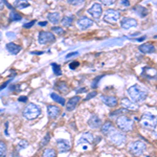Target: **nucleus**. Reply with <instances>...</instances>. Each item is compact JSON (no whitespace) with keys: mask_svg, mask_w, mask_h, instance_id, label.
Listing matches in <instances>:
<instances>
[{"mask_svg":"<svg viewBox=\"0 0 157 157\" xmlns=\"http://www.w3.org/2000/svg\"><path fill=\"white\" fill-rule=\"evenodd\" d=\"M121 3H123V6H130L129 0H121Z\"/></svg>","mask_w":157,"mask_h":157,"instance_id":"79ce46f5","label":"nucleus"},{"mask_svg":"<svg viewBox=\"0 0 157 157\" xmlns=\"http://www.w3.org/2000/svg\"><path fill=\"white\" fill-rule=\"evenodd\" d=\"M52 69H54V72L56 75H61V73H62V71H61V66L56 64V63H52Z\"/></svg>","mask_w":157,"mask_h":157,"instance_id":"2f4dec72","label":"nucleus"},{"mask_svg":"<svg viewBox=\"0 0 157 157\" xmlns=\"http://www.w3.org/2000/svg\"><path fill=\"white\" fill-rule=\"evenodd\" d=\"M98 94V92L97 91H92V92H90L89 94L87 95V97L85 98V101H88V100H90V98H94L95 95Z\"/></svg>","mask_w":157,"mask_h":157,"instance_id":"4c0bfd02","label":"nucleus"},{"mask_svg":"<svg viewBox=\"0 0 157 157\" xmlns=\"http://www.w3.org/2000/svg\"><path fill=\"white\" fill-rule=\"evenodd\" d=\"M101 78H102V77H98V78H97V80H95V82H93V84H92V88H93V89H94V88H97V84H98V81L101 80Z\"/></svg>","mask_w":157,"mask_h":157,"instance_id":"a19ab883","label":"nucleus"},{"mask_svg":"<svg viewBox=\"0 0 157 157\" xmlns=\"http://www.w3.org/2000/svg\"><path fill=\"white\" fill-rule=\"evenodd\" d=\"M47 24V22L46 21H44V22H40L39 25H41V26H45V25Z\"/></svg>","mask_w":157,"mask_h":157,"instance_id":"09e8293b","label":"nucleus"},{"mask_svg":"<svg viewBox=\"0 0 157 157\" xmlns=\"http://www.w3.org/2000/svg\"><path fill=\"white\" fill-rule=\"evenodd\" d=\"M57 87L62 93H67L69 91V87H68L66 82H59L57 84Z\"/></svg>","mask_w":157,"mask_h":157,"instance_id":"b1692460","label":"nucleus"},{"mask_svg":"<svg viewBox=\"0 0 157 157\" xmlns=\"http://www.w3.org/2000/svg\"><path fill=\"white\" fill-rule=\"evenodd\" d=\"M7 84H9V82H6L3 85H1V86H0V89H3V88H6V86Z\"/></svg>","mask_w":157,"mask_h":157,"instance_id":"a18cd8bd","label":"nucleus"},{"mask_svg":"<svg viewBox=\"0 0 157 157\" xmlns=\"http://www.w3.org/2000/svg\"><path fill=\"white\" fill-rule=\"evenodd\" d=\"M102 101L107 106H109V107H115V106L118 104L117 98L115 97H111V95H103Z\"/></svg>","mask_w":157,"mask_h":157,"instance_id":"2eb2a0df","label":"nucleus"},{"mask_svg":"<svg viewBox=\"0 0 157 157\" xmlns=\"http://www.w3.org/2000/svg\"><path fill=\"white\" fill-rule=\"evenodd\" d=\"M3 7H4L3 2H2V0H0V10H3Z\"/></svg>","mask_w":157,"mask_h":157,"instance_id":"de8ad7c7","label":"nucleus"},{"mask_svg":"<svg viewBox=\"0 0 157 157\" xmlns=\"http://www.w3.org/2000/svg\"><path fill=\"white\" fill-rule=\"evenodd\" d=\"M6 152H7V148H6V143L0 140V157H6Z\"/></svg>","mask_w":157,"mask_h":157,"instance_id":"cd10ccee","label":"nucleus"},{"mask_svg":"<svg viewBox=\"0 0 157 157\" xmlns=\"http://www.w3.org/2000/svg\"><path fill=\"white\" fill-rule=\"evenodd\" d=\"M93 24V20H91L89 18H87L86 16L84 17H81L80 19L77 21V25L80 27L81 29H86L88 27H90L91 25Z\"/></svg>","mask_w":157,"mask_h":157,"instance_id":"9d476101","label":"nucleus"},{"mask_svg":"<svg viewBox=\"0 0 157 157\" xmlns=\"http://www.w3.org/2000/svg\"><path fill=\"white\" fill-rule=\"evenodd\" d=\"M139 50L144 54H153V52H155V47L150 43H146V44H141L139 46Z\"/></svg>","mask_w":157,"mask_h":157,"instance_id":"f3484780","label":"nucleus"},{"mask_svg":"<svg viewBox=\"0 0 157 157\" xmlns=\"http://www.w3.org/2000/svg\"><path fill=\"white\" fill-rule=\"evenodd\" d=\"M6 49L9 50L12 55H17V54H19V52L21 50V46L15 44V43H9V44H6Z\"/></svg>","mask_w":157,"mask_h":157,"instance_id":"aec40b11","label":"nucleus"},{"mask_svg":"<svg viewBox=\"0 0 157 157\" xmlns=\"http://www.w3.org/2000/svg\"><path fill=\"white\" fill-rule=\"evenodd\" d=\"M113 128H114V127H113V125H112V123H111V121H106V123L103 125V127H102V132L105 134V135H107V134L110 132Z\"/></svg>","mask_w":157,"mask_h":157,"instance_id":"5701e85b","label":"nucleus"},{"mask_svg":"<svg viewBox=\"0 0 157 157\" xmlns=\"http://www.w3.org/2000/svg\"><path fill=\"white\" fill-rule=\"evenodd\" d=\"M140 124L144 128L150 129V130H154L156 129V118L150 113H146L144 114L143 118L140 121Z\"/></svg>","mask_w":157,"mask_h":157,"instance_id":"423d86ee","label":"nucleus"},{"mask_svg":"<svg viewBox=\"0 0 157 157\" xmlns=\"http://www.w3.org/2000/svg\"><path fill=\"white\" fill-rule=\"evenodd\" d=\"M57 147L60 152H66L70 150L71 144H70L69 140H66V139H59L57 143Z\"/></svg>","mask_w":157,"mask_h":157,"instance_id":"ddd939ff","label":"nucleus"},{"mask_svg":"<svg viewBox=\"0 0 157 157\" xmlns=\"http://www.w3.org/2000/svg\"><path fill=\"white\" fill-rule=\"evenodd\" d=\"M68 3H70L71 6H78V4L83 3L84 0H67Z\"/></svg>","mask_w":157,"mask_h":157,"instance_id":"c9c22d12","label":"nucleus"},{"mask_svg":"<svg viewBox=\"0 0 157 157\" xmlns=\"http://www.w3.org/2000/svg\"><path fill=\"white\" fill-rule=\"evenodd\" d=\"M32 54H34V55H42L43 52H33Z\"/></svg>","mask_w":157,"mask_h":157,"instance_id":"8fccbe9b","label":"nucleus"},{"mask_svg":"<svg viewBox=\"0 0 157 157\" xmlns=\"http://www.w3.org/2000/svg\"><path fill=\"white\" fill-rule=\"evenodd\" d=\"M56 40V37L52 33L49 32H40L39 34V42L41 44H49Z\"/></svg>","mask_w":157,"mask_h":157,"instance_id":"6e6552de","label":"nucleus"},{"mask_svg":"<svg viewBox=\"0 0 157 157\" xmlns=\"http://www.w3.org/2000/svg\"><path fill=\"white\" fill-rule=\"evenodd\" d=\"M121 25L123 29H131V27H135L137 25V21L133 18H128V17H125L123 20L121 21Z\"/></svg>","mask_w":157,"mask_h":157,"instance_id":"f8f14e48","label":"nucleus"},{"mask_svg":"<svg viewBox=\"0 0 157 157\" xmlns=\"http://www.w3.org/2000/svg\"><path fill=\"white\" fill-rule=\"evenodd\" d=\"M78 66V62H77V61H73V62H71L69 64V68L70 69H75Z\"/></svg>","mask_w":157,"mask_h":157,"instance_id":"58836bf2","label":"nucleus"},{"mask_svg":"<svg viewBox=\"0 0 157 157\" xmlns=\"http://www.w3.org/2000/svg\"><path fill=\"white\" fill-rule=\"evenodd\" d=\"M10 18H11L12 21H19V20H21V16H20L19 14H17L15 11H12L11 14H10Z\"/></svg>","mask_w":157,"mask_h":157,"instance_id":"c756f323","label":"nucleus"},{"mask_svg":"<svg viewBox=\"0 0 157 157\" xmlns=\"http://www.w3.org/2000/svg\"><path fill=\"white\" fill-rule=\"evenodd\" d=\"M49 140H50V134H49V133H47V134H46V136H45V137L42 139V141H41V144H40V146H45V145H47Z\"/></svg>","mask_w":157,"mask_h":157,"instance_id":"72a5a7b5","label":"nucleus"},{"mask_svg":"<svg viewBox=\"0 0 157 157\" xmlns=\"http://www.w3.org/2000/svg\"><path fill=\"white\" fill-rule=\"evenodd\" d=\"M42 157H56V151L54 149H45L43 151Z\"/></svg>","mask_w":157,"mask_h":157,"instance_id":"c85d7f7f","label":"nucleus"},{"mask_svg":"<svg viewBox=\"0 0 157 157\" xmlns=\"http://www.w3.org/2000/svg\"><path fill=\"white\" fill-rule=\"evenodd\" d=\"M41 114V109L35 104H29L23 109V116L26 120H35Z\"/></svg>","mask_w":157,"mask_h":157,"instance_id":"f03ea898","label":"nucleus"},{"mask_svg":"<svg viewBox=\"0 0 157 157\" xmlns=\"http://www.w3.org/2000/svg\"><path fill=\"white\" fill-rule=\"evenodd\" d=\"M50 97H52V98L55 101V102H57V103L61 104L62 106H64V105H65V100H64V98H61V95H58L57 93H52V94H50Z\"/></svg>","mask_w":157,"mask_h":157,"instance_id":"393cba45","label":"nucleus"},{"mask_svg":"<svg viewBox=\"0 0 157 157\" xmlns=\"http://www.w3.org/2000/svg\"><path fill=\"white\" fill-rule=\"evenodd\" d=\"M19 101H20V102H26L27 98L26 97H21V98H19Z\"/></svg>","mask_w":157,"mask_h":157,"instance_id":"c03bdc74","label":"nucleus"},{"mask_svg":"<svg viewBox=\"0 0 157 157\" xmlns=\"http://www.w3.org/2000/svg\"><path fill=\"white\" fill-rule=\"evenodd\" d=\"M61 22H62V24L64 25V26H69V25H71L73 22V17L72 16H65V17H63V19Z\"/></svg>","mask_w":157,"mask_h":157,"instance_id":"bb28decb","label":"nucleus"},{"mask_svg":"<svg viewBox=\"0 0 157 157\" xmlns=\"http://www.w3.org/2000/svg\"><path fill=\"white\" fill-rule=\"evenodd\" d=\"M58 1H60V0H58Z\"/></svg>","mask_w":157,"mask_h":157,"instance_id":"603ef678","label":"nucleus"},{"mask_svg":"<svg viewBox=\"0 0 157 157\" xmlns=\"http://www.w3.org/2000/svg\"><path fill=\"white\" fill-rule=\"evenodd\" d=\"M14 6L16 9H19V10H23L25 7L29 6V3L26 1V0H16L14 3Z\"/></svg>","mask_w":157,"mask_h":157,"instance_id":"4be33fe9","label":"nucleus"},{"mask_svg":"<svg viewBox=\"0 0 157 157\" xmlns=\"http://www.w3.org/2000/svg\"><path fill=\"white\" fill-rule=\"evenodd\" d=\"M128 150L130 151L131 154L135 156H140L144 153V151L146 150V144L143 143L140 140L137 141H133L130 145L128 146Z\"/></svg>","mask_w":157,"mask_h":157,"instance_id":"39448f33","label":"nucleus"},{"mask_svg":"<svg viewBox=\"0 0 157 157\" xmlns=\"http://www.w3.org/2000/svg\"><path fill=\"white\" fill-rule=\"evenodd\" d=\"M128 94L134 103H141L146 100L148 92H147V90L143 87V86L136 84V85H133L132 87L129 88Z\"/></svg>","mask_w":157,"mask_h":157,"instance_id":"f257e3e1","label":"nucleus"},{"mask_svg":"<svg viewBox=\"0 0 157 157\" xmlns=\"http://www.w3.org/2000/svg\"><path fill=\"white\" fill-rule=\"evenodd\" d=\"M52 32L57 33L58 35H64L65 34V30L63 29H61V27H58V26L52 27Z\"/></svg>","mask_w":157,"mask_h":157,"instance_id":"f704fd0d","label":"nucleus"},{"mask_svg":"<svg viewBox=\"0 0 157 157\" xmlns=\"http://www.w3.org/2000/svg\"><path fill=\"white\" fill-rule=\"evenodd\" d=\"M101 2L105 6H112V4H114L115 0H101Z\"/></svg>","mask_w":157,"mask_h":157,"instance_id":"e433bc0d","label":"nucleus"},{"mask_svg":"<svg viewBox=\"0 0 157 157\" xmlns=\"http://www.w3.org/2000/svg\"><path fill=\"white\" fill-rule=\"evenodd\" d=\"M47 113H48L49 118L55 120V118H57L58 116H59L60 113H61V109L58 107V106L49 105L48 107H47Z\"/></svg>","mask_w":157,"mask_h":157,"instance_id":"4468645a","label":"nucleus"},{"mask_svg":"<svg viewBox=\"0 0 157 157\" xmlns=\"http://www.w3.org/2000/svg\"><path fill=\"white\" fill-rule=\"evenodd\" d=\"M47 19H48L49 22H52V24H57L60 22L61 15H60V13H58V12L49 13V14L47 15Z\"/></svg>","mask_w":157,"mask_h":157,"instance_id":"6ab92c4d","label":"nucleus"},{"mask_svg":"<svg viewBox=\"0 0 157 157\" xmlns=\"http://www.w3.org/2000/svg\"><path fill=\"white\" fill-rule=\"evenodd\" d=\"M121 105L125 108L130 109V110H135V109H137V106H136L132 101L129 100V98H123V100H121Z\"/></svg>","mask_w":157,"mask_h":157,"instance_id":"412c9836","label":"nucleus"},{"mask_svg":"<svg viewBox=\"0 0 157 157\" xmlns=\"http://www.w3.org/2000/svg\"><path fill=\"white\" fill-rule=\"evenodd\" d=\"M84 91H87V89H86V88H82V89H78V93L84 92Z\"/></svg>","mask_w":157,"mask_h":157,"instance_id":"49530a36","label":"nucleus"},{"mask_svg":"<svg viewBox=\"0 0 157 157\" xmlns=\"http://www.w3.org/2000/svg\"><path fill=\"white\" fill-rule=\"evenodd\" d=\"M88 125L91 129H98L102 126V121L97 114H92L88 121Z\"/></svg>","mask_w":157,"mask_h":157,"instance_id":"9b49d317","label":"nucleus"},{"mask_svg":"<svg viewBox=\"0 0 157 157\" xmlns=\"http://www.w3.org/2000/svg\"><path fill=\"white\" fill-rule=\"evenodd\" d=\"M116 126H117V128L120 129L121 131H131L133 129V121H131L130 118L127 117V116H118L117 118H116Z\"/></svg>","mask_w":157,"mask_h":157,"instance_id":"20e7f679","label":"nucleus"},{"mask_svg":"<svg viewBox=\"0 0 157 157\" xmlns=\"http://www.w3.org/2000/svg\"><path fill=\"white\" fill-rule=\"evenodd\" d=\"M126 111H127V110H126V109H118V110H115L114 112L110 113V117H113V116H115V115L123 114V113H125Z\"/></svg>","mask_w":157,"mask_h":157,"instance_id":"473e14b6","label":"nucleus"},{"mask_svg":"<svg viewBox=\"0 0 157 157\" xmlns=\"http://www.w3.org/2000/svg\"><path fill=\"white\" fill-rule=\"evenodd\" d=\"M93 135L89 132H86V133H83L82 136H81V138L78 140V144H82V143H87V144H91L93 143Z\"/></svg>","mask_w":157,"mask_h":157,"instance_id":"a211bd4d","label":"nucleus"},{"mask_svg":"<svg viewBox=\"0 0 157 157\" xmlns=\"http://www.w3.org/2000/svg\"><path fill=\"white\" fill-rule=\"evenodd\" d=\"M35 22H36V21H35V20H33V21H30V22H29V23L24 24V27H25V29H29V27H32V26H33V25H34V24H35Z\"/></svg>","mask_w":157,"mask_h":157,"instance_id":"ea45409f","label":"nucleus"},{"mask_svg":"<svg viewBox=\"0 0 157 157\" xmlns=\"http://www.w3.org/2000/svg\"><path fill=\"white\" fill-rule=\"evenodd\" d=\"M88 13H89V14L93 17V18H95V19L100 18L101 15H102V13H103L102 6H101L100 3H93L92 6H91L90 9L88 10Z\"/></svg>","mask_w":157,"mask_h":157,"instance_id":"1a4fd4ad","label":"nucleus"},{"mask_svg":"<svg viewBox=\"0 0 157 157\" xmlns=\"http://www.w3.org/2000/svg\"><path fill=\"white\" fill-rule=\"evenodd\" d=\"M29 147V144H27V141L25 140H20L19 144L17 145V151H21L22 149H25Z\"/></svg>","mask_w":157,"mask_h":157,"instance_id":"7c9ffc66","label":"nucleus"},{"mask_svg":"<svg viewBox=\"0 0 157 157\" xmlns=\"http://www.w3.org/2000/svg\"><path fill=\"white\" fill-rule=\"evenodd\" d=\"M134 10L137 12V14L140 17H145L148 15V10L145 9V7H143V6H135L134 7Z\"/></svg>","mask_w":157,"mask_h":157,"instance_id":"a878e982","label":"nucleus"},{"mask_svg":"<svg viewBox=\"0 0 157 157\" xmlns=\"http://www.w3.org/2000/svg\"><path fill=\"white\" fill-rule=\"evenodd\" d=\"M107 136L109 137V139H110L111 143L114 144L116 146H121L126 143V135L120 132V131H117L115 128H113L112 130L107 134Z\"/></svg>","mask_w":157,"mask_h":157,"instance_id":"7ed1b4c3","label":"nucleus"},{"mask_svg":"<svg viewBox=\"0 0 157 157\" xmlns=\"http://www.w3.org/2000/svg\"><path fill=\"white\" fill-rule=\"evenodd\" d=\"M80 100H81V98L78 97V95L69 98V101L67 102V104H65V105H66V110L67 111H72L73 109L77 107V105H78V103L80 102Z\"/></svg>","mask_w":157,"mask_h":157,"instance_id":"dca6fc26","label":"nucleus"},{"mask_svg":"<svg viewBox=\"0 0 157 157\" xmlns=\"http://www.w3.org/2000/svg\"><path fill=\"white\" fill-rule=\"evenodd\" d=\"M0 40H1V35H0Z\"/></svg>","mask_w":157,"mask_h":157,"instance_id":"3c124183","label":"nucleus"},{"mask_svg":"<svg viewBox=\"0 0 157 157\" xmlns=\"http://www.w3.org/2000/svg\"><path fill=\"white\" fill-rule=\"evenodd\" d=\"M78 54V52H71V54L67 55V56H66V58H70V57H73V56H77Z\"/></svg>","mask_w":157,"mask_h":157,"instance_id":"37998d69","label":"nucleus"},{"mask_svg":"<svg viewBox=\"0 0 157 157\" xmlns=\"http://www.w3.org/2000/svg\"><path fill=\"white\" fill-rule=\"evenodd\" d=\"M121 17V13L118 11H115V10H108L107 12L104 15V20L107 22H110V23H115V22L118 21Z\"/></svg>","mask_w":157,"mask_h":157,"instance_id":"0eeeda50","label":"nucleus"}]
</instances>
